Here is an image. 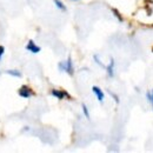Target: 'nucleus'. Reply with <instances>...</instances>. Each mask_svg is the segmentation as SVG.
<instances>
[{
  "label": "nucleus",
  "instance_id": "11",
  "mask_svg": "<svg viewBox=\"0 0 153 153\" xmlns=\"http://www.w3.org/2000/svg\"><path fill=\"white\" fill-rule=\"evenodd\" d=\"M147 99H148L149 103L153 105V92H152V93H147Z\"/></svg>",
  "mask_w": 153,
  "mask_h": 153
},
{
  "label": "nucleus",
  "instance_id": "3",
  "mask_svg": "<svg viewBox=\"0 0 153 153\" xmlns=\"http://www.w3.org/2000/svg\"><path fill=\"white\" fill-rule=\"evenodd\" d=\"M51 94H52L53 97H55L57 99H59V100H62L65 97L68 98V99L71 98L69 94H68L66 91H60V90H52V91H51Z\"/></svg>",
  "mask_w": 153,
  "mask_h": 153
},
{
  "label": "nucleus",
  "instance_id": "8",
  "mask_svg": "<svg viewBox=\"0 0 153 153\" xmlns=\"http://www.w3.org/2000/svg\"><path fill=\"white\" fill-rule=\"evenodd\" d=\"M54 1V4H55V6L59 8V10H61V11H66V7H65V5L60 1V0H53Z\"/></svg>",
  "mask_w": 153,
  "mask_h": 153
},
{
  "label": "nucleus",
  "instance_id": "5",
  "mask_svg": "<svg viewBox=\"0 0 153 153\" xmlns=\"http://www.w3.org/2000/svg\"><path fill=\"white\" fill-rule=\"evenodd\" d=\"M92 91H93V93L97 96L98 100H99L100 103H104V92H103L98 86H93V87H92Z\"/></svg>",
  "mask_w": 153,
  "mask_h": 153
},
{
  "label": "nucleus",
  "instance_id": "2",
  "mask_svg": "<svg viewBox=\"0 0 153 153\" xmlns=\"http://www.w3.org/2000/svg\"><path fill=\"white\" fill-rule=\"evenodd\" d=\"M18 94L21 97V98H31L34 93H33V91L28 87V86H26V85H24V86H21L20 89H19V91H18Z\"/></svg>",
  "mask_w": 153,
  "mask_h": 153
},
{
  "label": "nucleus",
  "instance_id": "6",
  "mask_svg": "<svg viewBox=\"0 0 153 153\" xmlns=\"http://www.w3.org/2000/svg\"><path fill=\"white\" fill-rule=\"evenodd\" d=\"M106 69H107V74H108V76H112L114 75V60L113 59H111V62H110V65L106 67Z\"/></svg>",
  "mask_w": 153,
  "mask_h": 153
},
{
  "label": "nucleus",
  "instance_id": "4",
  "mask_svg": "<svg viewBox=\"0 0 153 153\" xmlns=\"http://www.w3.org/2000/svg\"><path fill=\"white\" fill-rule=\"evenodd\" d=\"M26 50L30 51V52H32V53H34V54H35V53H39V52L41 51V48H40L39 46H37L33 40H30V41H28V44L26 45Z\"/></svg>",
  "mask_w": 153,
  "mask_h": 153
},
{
  "label": "nucleus",
  "instance_id": "12",
  "mask_svg": "<svg viewBox=\"0 0 153 153\" xmlns=\"http://www.w3.org/2000/svg\"><path fill=\"white\" fill-rule=\"evenodd\" d=\"M94 60H96V61H97V64H98V65H99V66H101V67H105V66H104V65H103V62H100V60H99V59H98V57H97V55H94Z\"/></svg>",
  "mask_w": 153,
  "mask_h": 153
},
{
  "label": "nucleus",
  "instance_id": "13",
  "mask_svg": "<svg viewBox=\"0 0 153 153\" xmlns=\"http://www.w3.org/2000/svg\"><path fill=\"white\" fill-rule=\"evenodd\" d=\"M4 53H5V48H4V46H0V59H1V57L4 55Z\"/></svg>",
  "mask_w": 153,
  "mask_h": 153
},
{
  "label": "nucleus",
  "instance_id": "10",
  "mask_svg": "<svg viewBox=\"0 0 153 153\" xmlns=\"http://www.w3.org/2000/svg\"><path fill=\"white\" fill-rule=\"evenodd\" d=\"M112 12H113V13L115 14V17L118 18V20H120V21H123V17H121V16L119 14V12H118V11H117L115 8H113V10H112Z\"/></svg>",
  "mask_w": 153,
  "mask_h": 153
},
{
  "label": "nucleus",
  "instance_id": "14",
  "mask_svg": "<svg viewBox=\"0 0 153 153\" xmlns=\"http://www.w3.org/2000/svg\"><path fill=\"white\" fill-rule=\"evenodd\" d=\"M110 94H111V96H112V97H113V98H114V100H115V101H117V103H119V99H118V97H117V96H115V94H114V93H112V92H111V91H110Z\"/></svg>",
  "mask_w": 153,
  "mask_h": 153
},
{
  "label": "nucleus",
  "instance_id": "15",
  "mask_svg": "<svg viewBox=\"0 0 153 153\" xmlns=\"http://www.w3.org/2000/svg\"><path fill=\"white\" fill-rule=\"evenodd\" d=\"M152 51H153V48H152Z\"/></svg>",
  "mask_w": 153,
  "mask_h": 153
},
{
  "label": "nucleus",
  "instance_id": "1",
  "mask_svg": "<svg viewBox=\"0 0 153 153\" xmlns=\"http://www.w3.org/2000/svg\"><path fill=\"white\" fill-rule=\"evenodd\" d=\"M59 69H60V71H64V72H66V73H68L69 75H73L74 69H73V64H72L71 57H68L67 61H65V62H59Z\"/></svg>",
  "mask_w": 153,
  "mask_h": 153
},
{
  "label": "nucleus",
  "instance_id": "7",
  "mask_svg": "<svg viewBox=\"0 0 153 153\" xmlns=\"http://www.w3.org/2000/svg\"><path fill=\"white\" fill-rule=\"evenodd\" d=\"M6 73L10 74V75H13V76H17V78H20L21 76V73L19 71H17V69H7Z\"/></svg>",
  "mask_w": 153,
  "mask_h": 153
},
{
  "label": "nucleus",
  "instance_id": "9",
  "mask_svg": "<svg viewBox=\"0 0 153 153\" xmlns=\"http://www.w3.org/2000/svg\"><path fill=\"white\" fill-rule=\"evenodd\" d=\"M83 112H84V114H85V117L90 120V113H89V108H87V106L85 105V104H83Z\"/></svg>",
  "mask_w": 153,
  "mask_h": 153
}]
</instances>
